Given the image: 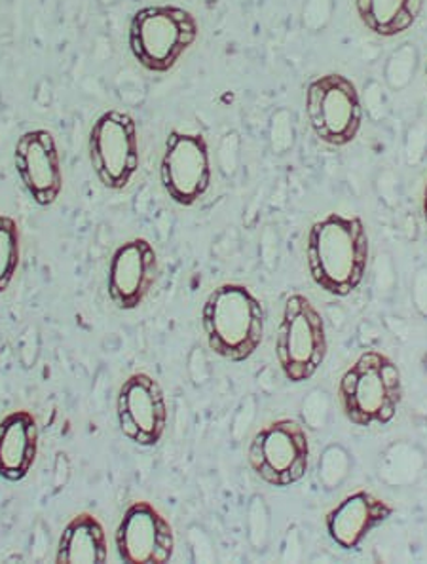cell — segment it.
I'll return each mask as SVG.
<instances>
[{"instance_id":"obj_9","label":"cell","mask_w":427,"mask_h":564,"mask_svg":"<svg viewBox=\"0 0 427 564\" xmlns=\"http://www.w3.org/2000/svg\"><path fill=\"white\" fill-rule=\"evenodd\" d=\"M211 154L201 133L172 130L160 160V183L180 207H193L211 186Z\"/></svg>"},{"instance_id":"obj_11","label":"cell","mask_w":427,"mask_h":564,"mask_svg":"<svg viewBox=\"0 0 427 564\" xmlns=\"http://www.w3.org/2000/svg\"><path fill=\"white\" fill-rule=\"evenodd\" d=\"M118 557L128 564H167L175 557V530L151 502L128 506L114 532Z\"/></svg>"},{"instance_id":"obj_5","label":"cell","mask_w":427,"mask_h":564,"mask_svg":"<svg viewBox=\"0 0 427 564\" xmlns=\"http://www.w3.org/2000/svg\"><path fill=\"white\" fill-rule=\"evenodd\" d=\"M327 356L324 316L310 299L291 295L285 301L282 324L277 329L276 358L285 379L304 382L316 375Z\"/></svg>"},{"instance_id":"obj_16","label":"cell","mask_w":427,"mask_h":564,"mask_svg":"<svg viewBox=\"0 0 427 564\" xmlns=\"http://www.w3.org/2000/svg\"><path fill=\"white\" fill-rule=\"evenodd\" d=\"M109 557L107 532L101 521L90 511L76 513L63 527L57 542L56 563L101 564Z\"/></svg>"},{"instance_id":"obj_3","label":"cell","mask_w":427,"mask_h":564,"mask_svg":"<svg viewBox=\"0 0 427 564\" xmlns=\"http://www.w3.org/2000/svg\"><path fill=\"white\" fill-rule=\"evenodd\" d=\"M200 36L196 15L175 4H152L133 12L128 46L133 59L154 75H166Z\"/></svg>"},{"instance_id":"obj_15","label":"cell","mask_w":427,"mask_h":564,"mask_svg":"<svg viewBox=\"0 0 427 564\" xmlns=\"http://www.w3.org/2000/svg\"><path fill=\"white\" fill-rule=\"evenodd\" d=\"M39 422L25 409L0 420V479L20 482L28 477L39 456Z\"/></svg>"},{"instance_id":"obj_28","label":"cell","mask_w":427,"mask_h":564,"mask_svg":"<svg viewBox=\"0 0 427 564\" xmlns=\"http://www.w3.org/2000/svg\"><path fill=\"white\" fill-rule=\"evenodd\" d=\"M99 4L105 8H111L118 4V0H99Z\"/></svg>"},{"instance_id":"obj_6","label":"cell","mask_w":427,"mask_h":564,"mask_svg":"<svg viewBox=\"0 0 427 564\" xmlns=\"http://www.w3.org/2000/svg\"><path fill=\"white\" fill-rule=\"evenodd\" d=\"M88 156L105 188L112 193L128 188L141 164L138 120L124 110H105L91 126Z\"/></svg>"},{"instance_id":"obj_27","label":"cell","mask_w":427,"mask_h":564,"mask_svg":"<svg viewBox=\"0 0 427 564\" xmlns=\"http://www.w3.org/2000/svg\"><path fill=\"white\" fill-rule=\"evenodd\" d=\"M35 104L41 109H48L54 104V84L50 78H42L41 83L36 84Z\"/></svg>"},{"instance_id":"obj_25","label":"cell","mask_w":427,"mask_h":564,"mask_svg":"<svg viewBox=\"0 0 427 564\" xmlns=\"http://www.w3.org/2000/svg\"><path fill=\"white\" fill-rule=\"evenodd\" d=\"M427 152V126L421 122L410 126L405 139V154L408 165L420 164Z\"/></svg>"},{"instance_id":"obj_26","label":"cell","mask_w":427,"mask_h":564,"mask_svg":"<svg viewBox=\"0 0 427 564\" xmlns=\"http://www.w3.org/2000/svg\"><path fill=\"white\" fill-rule=\"evenodd\" d=\"M414 308L418 310L421 317H427V267H421L413 278L410 285Z\"/></svg>"},{"instance_id":"obj_21","label":"cell","mask_w":427,"mask_h":564,"mask_svg":"<svg viewBox=\"0 0 427 564\" xmlns=\"http://www.w3.org/2000/svg\"><path fill=\"white\" fill-rule=\"evenodd\" d=\"M352 468L353 462L348 455V451L340 445H332L325 451V455L319 462V479L327 489H337L348 479Z\"/></svg>"},{"instance_id":"obj_1","label":"cell","mask_w":427,"mask_h":564,"mask_svg":"<svg viewBox=\"0 0 427 564\" xmlns=\"http://www.w3.org/2000/svg\"><path fill=\"white\" fill-rule=\"evenodd\" d=\"M306 261L311 280L331 295L358 290L369 267V236L358 217L332 214L311 225Z\"/></svg>"},{"instance_id":"obj_18","label":"cell","mask_w":427,"mask_h":564,"mask_svg":"<svg viewBox=\"0 0 427 564\" xmlns=\"http://www.w3.org/2000/svg\"><path fill=\"white\" fill-rule=\"evenodd\" d=\"M427 458L418 445L410 441H395L380 455V481L390 489H408L420 481Z\"/></svg>"},{"instance_id":"obj_2","label":"cell","mask_w":427,"mask_h":564,"mask_svg":"<svg viewBox=\"0 0 427 564\" xmlns=\"http://www.w3.org/2000/svg\"><path fill=\"white\" fill-rule=\"evenodd\" d=\"M264 324V306L242 283H222L201 306V327L209 350L234 364H242L259 350Z\"/></svg>"},{"instance_id":"obj_17","label":"cell","mask_w":427,"mask_h":564,"mask_svg":"<svg viewBox=\"0 0 427 564\" xmlns=\"http://www.w3.org/2000/svg\"><path fill=\"white\" fill-rule=\"evenodd\" d=\"M424 7L426 0H355L363 25L387 39L407 33L420 18Z\"/></svg>"},{"instance_id":"obj_14","label":"cell","mask_w":427,"mask_h":564,"mask_svg":"<svg viewBox=\"0 0 427 564\" xmlns=\"http://www.w3.org/2000/svg\"><path fill=\"white\" fill-rule=\"evenodd\" d=\"M392 516L390 503L380 500L379 496L359 490L346 496L337 508H332L325 517V524L335 544L342 550H355L372 530Z\"/></svg>"},{"instance_id":"obj_13","label":"cell","mask_w":427,"mask_h":564,"mask_svg":"<svg viewBox=\"0 0 427 564\" xmlns=\"http://www.w3.org/2000/svg\"><path fill=\"white\" fill-rule=\"evenodd\" d=\"M158 251L146 238H131L118 246L107 270V293L118 310H135L145 303L158 280Z\"/></svg>"},{"instance_id":"obj_12","label":"cell","mask_w":427,"mask_h":564,"mask_svg":"<svg viewBox=\"0 0 427 564\" xmlns=\"http://www.w3.org/2000/svg\"><path fill=\"white\" fill-rule=\"evenodd\" d=\"M15 172L36 206L56 204L63 191L62 154L48 130L21 133L14 147Z\"/></svg>"},{"instance_id":"obj_4","label":"cell","mask_w":427,"mask_h":564,"mask_svg":"<svg viewBox=\"0 0 427 564\" xmlns=\"http://www.w3.org/2000/svg\"><path fill=\"white\" fill-rule=\"evenodd\" d=\"M401 398L399 369L380 351L361 354L338 386V400L346 419L361 427L392 422Z\"/></svg>"},{"instance_id":"obj_23","label":"cell","mask_w":427,"mask_h":564,"mask_svg":"<svg viewBox=\"0 0 427 564\" xmlns=\"http://www.w3.org/2000/svg\"><path fill=\"white\" fill-rule=\"evenodd\" d=\"M335 15V0H306L300 12V25L311 35L324 33Z\"/></svg>"},{"instance_id":"obj_8","label":"cell","mask_w":427,"mask_h":564,"mask_svg":"<svg viewBox=\"0 0 427 564\" xmlns=\"http://www.w3.org/2000/svg\"><path fill=\"white\" fill-rule=\"evenodd\" d=\"M306 115L311 130L324 143L348 145L358 138L365 117L361 91L348 76H317L306 88Z\"/></svg>"},{"instance_id":"obj_24","label":"cell","mask_w":427,"mask_h":564,"mask_svg":"<svg viewBox=\"0 0 427 564\" xmlns=\"http://www.w3.org/2000/svg\"><path fill=\"white\" fill-rule=\"evenodd\" d=\"M386 88L387 86H382V83L372 78L361 91L363 112L376 124L384 122L390 117V99H387Z\"/></svg>"},{"instance_id":"obj_29","label":"cell","mask_w":427,"mask_h":564,"mask_svg":"<svg viewBox=\"0 0 427 564\" xmlns=\"http://www.w3.org/2000/svg\"><path fill=\"white\" fill-rule=\"evenodd\" d=\"M424 217H426V223H427V186H426V198H424Z\"/></svg>"},{"instance_id":"obj_19","label":"cell","mask_w":427,"mask_h":564,"mask_svg":"<svg viewBox=\"0 0 427 564\" xmlns=\"http://www.w3.org/2000/svg\"><path fill=\"white\" fill-rule=\"evenodd\" d=\"M21 262V232L18 220L0 215V295L14 282Z\"/></svg>"},{"instance_id":"obj_10","label":"cell","mask_w":427,"mask_h":564,"mask_svg":"<svg viewBox=\"0 0 427 564\" xmlns=\"http://www.w3.org/2000/svg\"><path fill=\"white\" fill-rule=\"evenodd\" d=\"M164 388L149 372H133L117 395L118 427L125 440L139 447L158 445L167 427Z\"/></svg>"},{"instance_id":"obj_7","label":"cell","mask_w":427,"mask_h":564,"mask_svg":"<svg viewBox=\"0 0 427 564\" xmlns=\"http://www.w3.org/2000/svg\"><path fill=\"white\" fill-rule=\"evenodd\" d=\"M248 460L261 481L285 489L300 481L310 466V437L306 427L293 419L270 422L256 432Z\"/></svg>"},{"instance_id":"obj_20","label":"cell","mask_w":427,"mask_h":564,"mask_svg":"<svg viewBox=\"0 0 427 564\" xmlns=\"http://www.w3.org/2000/svg\"><path fill=\"white\" fill-rule=\"evenodd\" d=\"M418 65H420V54L410 42H405L393 50L392 54L387 55L386 65H384V84H386L387 90H407L416 78Z\"/></svg>"},{"instance_id":"obj_22","label":"cell","mask_w":427,"mask_h":564,"mask_svg":"<svg viewBox=\"0 0 427 564\" xmlns=\"http://www.w3.org/2000/svg\"><path fill=\"white\" fill-rule=\"evenodd\" d=\"M297 130H295V117L289 109H277L270 118V145L274 154H285L295 147Z\"/></svg>"}]
</instances>
